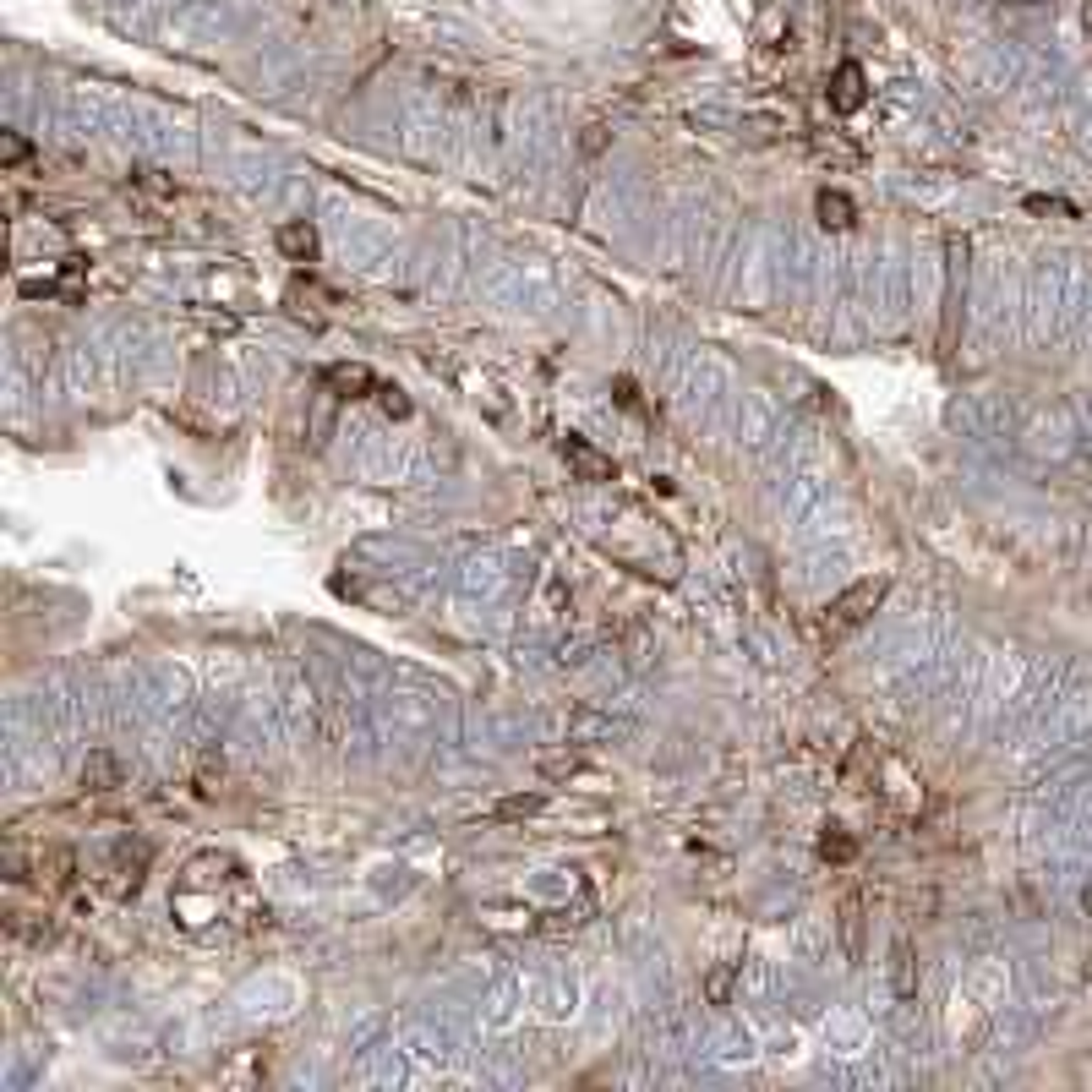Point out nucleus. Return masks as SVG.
<instances>
[{
    "mask_svg": "<svg viewBox=\"0 0 1092 1092\" xmlns=\"http://www.w3.org/2000/svg\"><path fill=\"white\" fill-rule=\"evenodd\" d=\"M885 601V579H863V585H852L847 596H836L831 606H825V634H847V628H858L874 606Z\"/></svg>",
    "mask_w": 1092,
    "mask_h": 1092,
    "instance_id": "obj_1",
    "label": "nucleus"
},
{
    "mask_svg": "<svg viewBox=\"0 0 1092 1092\" xmlns=\"http://www.w3.org/2000/svg\"><path fill=\"white\" fill-rule=\"evenodd\" d=\"M863 99H869V77H863L858 60H841L831 72V109H841V115H852V109H863Z\"/></svg>",
    "mask_w": 1092,
    "mask_h": 1092,
    "instance_id": "obj_2",
    "label": "nucleus"
},
{
    "mask_svg": "<svg viewBox=\"0 0 1092 1092\" xmlns=\"http://www.w3.org/2000/svg\"><path fill=\"white\" fill-rule=\"evenodd\" d=\"M323 383H328L339 399H372V393L383 389V383L372 377V366H361V361H339V366H328V372H323Z\"/></svg>",
    "mask_w": 1092,
    "mask_h": 1092,
    "instance_id": "obj_3",
    "label": "nucleus"
},
{
    "mask_svg": "<svg viewBox=\"0 0 1092 1092\" xmlns=\"http://www.w3.org/2000/svg\"><path fill=\"white\" fill-rule=\"evenodd\" d=\"M563 459H569L573 470H579V481H612V459L606 454H596L585 438H563Z\"/></svg>",
    "mask_w": 1092,
    "mask_h": 1092,
    "instance_id": "obj_4",
    "label": "nucleus"
},
{
    "mask_svg": "<svg viewBox=\"0 0 1092 1092\" xmlns=\"http://www.w3.org/2000/svg\"><path fill=\"white\" fill-rule=\"evenodd\" d=\"M279 252L295 257V262H312L317 257V230L312 224H285V230H279Z\"/></svg>",
    "mask_w": 1092,
    "mask_h": 1092,
    "instance_id": "obj_5",
    "label": "nucleus"
},
{
    "mask_svg": "<svg viewBox=\"0 0 1092 1092\" xmlns=\"http://www.w3.org/2000/svg\"><path fill=\"white\" fill-rule=\"evenodd\" d=\"M819 224L825 230H847L852 224V197L847 191H819Z\"/></svg>",
    "mask_w": 1092,
    "mask_h": 1092,
    "instance_id": "obj_6",
    "label": "nucleus"
},
{
    "mask_svg": "<svg viewBox=\"0 0 1092 1092\" xmlns=\"http://www.w3.org/2000/svg\"><path fill=\"white\" fill-rule=\"evenodd\" d=\"M852 852H858V841H852V836H841V831L819 836V858H825V863H852Z\"/></svg>",
    "mask_w": 1092,
    "mask_h": 1092,
    "instance_id": "obj_7",
    "label": "nucleus"
},
{
    "mask_svg": "<svg viewBox=\"0 0 1092 1092\" xmlns=\"http://www.w3.org/2000/svg\"><path fill=\"white\" fill-rule=\"evenodd\" d=\"M377 405H383V410H389V416H399V421L410 416V399H405V393H399V389H389V383H383V389H377Z\"/></svg>",
    "mask_w": 1092,
    "mask_h": 1092,
    "instance_id": "obj_8",
    "label": "nucleus"
},
{
    "mask_svg": "<svg viewBox=\"0 0 1092 1092\" xmlns=\"http://www.w3.org/2000/svg\"><path fill=\"white\" fill-rule=\"evenodd\" d=\"M536 808H541V798H508L497 814H503V819H524V814H536Z\"/></svg>",
    "mask_w": 1092,
    "mask_h": 1092,
    "instance_id": "obj_9",
    "label": "nucleus"
},
{
    "mask_svg": "<svg viewBox=\"0 0 1092 1092\" xmlns=\"http://www.w3.org/2000/svg\"><path fill=\"white\" fill-rule=\"evenodd\" d=\"M82 781H115V765H109L105 754H93V765L82 770Z\"/></svg>",
    "mask_w": 1092,
    "mask_h": 1092,
    "instance_id": "obj_10",
    "label": "nucleus"
},
{
    "mask_svg": "<svg viewBox=\"0 0 1092 1092\" xmlns=\"http://www.w3.org/2000/svg\"><path fill=\"white\" fill-rule=\"evenodd\" d=\"M23 158H27V142L11 131V137H6V164H23Z\"/></svg>",
    "mask_w": 1092,
    "mask_h": 1092,
    "instance_id": "obj_11",
    "label": "nucleus"
},
{
    "mask_svg": "<svg viewBox=\"0 0 1092 1092\" xmlns=\"http://www.w3.org/2000/svg\"><path fill=\"white\" fill-rule=\"evenodd\" d=\"M1087 912H1092V890H1087Z\"/></svg>",
    "mask_w": 1092,
    "mask_h": 1092,
    "instance_id": "obj_12",
    "label": "nucleus"
}]
</instances>
